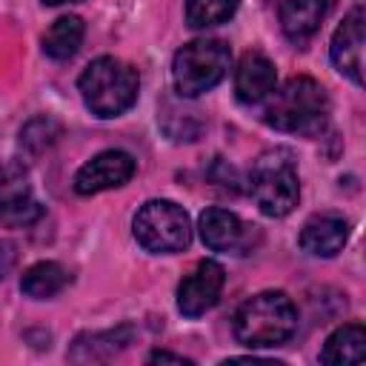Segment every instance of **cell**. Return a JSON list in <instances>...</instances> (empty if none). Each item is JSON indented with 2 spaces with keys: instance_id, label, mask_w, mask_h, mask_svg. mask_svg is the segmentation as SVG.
I'll return each instance as SVG.
<instances>
[{
  "instance_id": "cell-1",
  "label": "cell",
  "mask_w": 366,
  "mask_h": 366,
  "mask_svg": "<svg viewBox=\"0 0 366 366\" xmlns=\"http://www.w3.org/2000/svg\"><path fill=\"white\" fill-rule=\"evenodd\" d=\"M297 332V309L283 292H260L234 315V337L249 349L283 346Z\"/></svg>"
},
{
  "instance_id": "cell-2",
  "label": "cell",
  "mask_w": 366,
  "mask_h": 366,
  "mask_svg": "<svg viewBox=\"0 0 366 366\" xmlns=\"http://www.w3.org/2000/svg\"><path fill=\"white\" fill-rule=\"evenodd\" d=\"M329 114V97L312 77H289L263 109V123L277 132L309 134L323 126Z\"/></svg>"
},
{
  "instance_id": "cell-3",
  "label": "cell",
  "mask_w": 366,
  "mask_h": 366,
  "mask_svg": "<svg viewBox=\"0 0 366 366\" xmlns=\"http://www.w3.org/2000/svg\"><path fill=\"white\" fill-rule=\"evenodd\" d=\"M77 86L92 114L117 117L134 106L140 77L129 63L117 57H97L83 69Z\"/></svg>"
},
{
  "instance_id": "cell-4",
  "label": "cell",
  "mask_w": 366,
  "mask_h": 366,
  "mask_svg": "<svg viewBox=\"0 0 366 366\" xmlns=\"http://www.w3.org/2000/svg\"><path fill=\"white\" fill-rule=\"evenodd\" d=\"M249 194L266 217H286L300 200V183L292 154L283 149L263 152L249 172Z\"/></svg>"
},
{
  "instance_id": "cell-5",
  "label": "cell",
  "mask_w": 366,
  "mask_h": 366,
  "mask_svg": "<svg viewBox=\"0 0 366 366\" xmlns=\"http://www.w3.org/2000/svg\"><path fill=\"white\" fill-rule=\"evenodd\" d=\"M232 63V51L220 40H192L186 43L172 63V80L180 97H197L214 89Z\"/></svg>"
},
{
  "instance_id": "cell-6",
  "label": "cell",
  "mask_w": 366,
  "mask_h": 366,
  "mask_svg": "<svg viewBox=\"0 0 366 366\" xmlns=\"http://www.w3.org/2000/svg\"><path fill=\"white\" fill-rule=\"evenodd\" d=\"M134 237L146 252L174 254L192 240V223L174 200H149L134 214Z\"/></svg>"
},
{
  "instance_id": "cell-7",
  "label": "cell",
  "mask_w": 366,
  "mask_h": 366,
  "mask_svg": "<svg viewBox=\"0 0 366 366\" xmlns=\"http://www.w3.org/2000/svg\"><path fill=\"white\" fill-rule=\"evenodd\" d=\"M132 174H134V157L120 149H109L80 166V172L74 174V192L89 197L106 189H120L132 180Z\"/></svg>"
},
{
  "instance_id": "cell-8",
  "label": "cell",
  "mask_w": 366,
  "mask_h": 366,
  "mask_svg": "<svg viewBox=\"0 0 366 366\" xmlns=\"http://www.w3.org/2000/svg\"><path fill=\"white\" fill-rule=\"evenodd\" d=\"M223 283H226V272L220 263L214 260H200L177 286V309L180 315L186 317H200L206 315L220 292H223Z\"/></svg>"
},
{
  "instance_id": "cell-9",
  "label": "cell",
  "mask_w": 366,
  "mask_h": 366,
  "mask_svg": "<svg viewBox=\"0 0 366 366\" xmlns=\"http://www.w3.org/2000/svg\"><path fill=\"white\" fill-rule=\"evenodd\" d=\"M200 240L212 249V252H246L249 249V240H252V226H246L234 212L229 209H220V206H212L200 214Z\"/></svg>"
},
{
  "instance_id": "cell-10",
  "label": "cell",
  "mask_w": 366,
  "mask_h": 366,
  "mask_svg": "<svg viewBox=\"0 0 366 366\" xmlns=\"http://www.w3.org/2000/svg\"><path fill=\"white\" fill-rule=\"evenodd\" d=\"M363 9L355 6L332 37V63L357 86L363 83Z\"/></svg>"
},
{
  "instance_id": "cell-11",
  "label": "cell",
  "mask_w": 366,
  "mask_h": 366,
  "mask_svg": "<svg viewBox=\"0 0 366 366\" xmlns=\"http://www.w3.org/2000/svg\"><path fill=\"white\" fill-rule=\"evenodd\" d=\"M274 63L260 51H246L234 71V92L240 103H260L274 92Z\"/></svg>"
},
{
  "instance_id": "cell-12",
  "label": "cell",
  "mask_w": 366,
  "mask_h": 366,
  "mask_svg": "<svg viewBox=\"0 0 366 366\" xmlns=\"http://www.w3.org/2000/svg\"><path fill=\"white\" fill-rule=\"evenodd\" d=\"M349 240V223L340 214H315L300 232V249L315 257H335Z\"/></svg>"
},
{
  "instance_id": "cell-13",
  "label": "cell",
  "mask_w": 366,
  "mask_h": 366,
  "mask_svg": "<svg viewBox=\"0 0 366 366\" xmlns=\"http://www.w3.org/2000/svg\"><path fill=\"white\" fill-rule=\"evenodd\" d=\"M332 6H335V0H283L280 3L283 34L297 46L306 43L320 29V23L332 11Z\"/></svg>"
},
{
  "instance_id": "cell-14",
  "label": "cell",
  "mask_w": 366,
  "mask_h": 366,
  "mask_svg": "<svg viewBox=\"0 0 366 366\" xmlns=\"http://www.w3.org/2000/svg\"><path fill=\"white\" fill-rule=\"evenodd\" d=\"M366 357V332L360 323H346L335 329L320 352V360L329 366H349Z\"/></svg>"
},
{
  "instance_id": "cell-15",
  "label": "cell",
  "mask_w": 366,
  "mask_h": 366,
  "mask_svg": "<svg viewBox=\"0 0 366 366\" xmlns=\"http://www.w3.org/2000/svg\"><path fill=\"white\" fill-rule=\"evenodd\" d=\"M134 332L129 326H117V329H109V332H94V335H83L74 340L71 346V360H80V363H89V360H109L112 355H117L120 349H126L132 343Z\"/></svg>"
},
{
  "instance_id": "cell-16",
  "label": "cell",
  "mask_w": 366,
  "mask_h": 366,
  "mask_svg": "<svg viewBox=\"0 0 366 366\" xmlns=\"http://www.w3.org/2000/svg\"><path fill=\"white\" fill-rule=\"evenodd\" d=\"M66 286H69V272H66L60 263H54V260H40V263L29 266L26 274L20 277L23 295H29V297H34V300L54 297V295H60Z\"/></svg>"
},
{
  "instance_id": "cell-17",
  "label": "cell",
  "mask_w": 366,
  "mask_h": 366,
  "mask_svg": "<svg viewBox=\"0 0 366 366\" xmlns=\"http://www.w3.org/2000/svg\"><path fill=\"white\" fill-rule=\"evenodd\" d=\"M83 20L77 14H66V17H57L49 31L43 34V51L54 60H69L74 57V51L80 49L83 43Z\"/></svg>"
},
{
  "instance_id": "cell-18",
  "label": "cell",
  "mask_w": 366,
  "mask_h": 366,
  "mask_svg": "<svg viewBox=\"0 0 366 366\" xmlns=\"http://www.w3.org/2000/svg\"><path fill=\"white\" fill-rule=\"evenodd\" d=\"M43 217V206L26 192H9L0 197V223L9 226V229H23V226H31Z\"/></svg>"
},
{
  "instance_id": "cell-19",
  "label": "cell",
  "mask_w": 366,
  "mask_h": 366,
  "mask_svg": "<svg viewBox=\"0 0 366 366\" xmlns=\"http://www.w3.org/2000/svg\"><path fill=\"white\" fill-rule=\"evenodd\" d=\"M240 0H186V23L192 29H209L226 23L237 11Z\"/></svg>"
},
{
  "instance_id": "cell-20",
  "label": "cell",
  "mask_w": 366,
  "mask_h": 366,
  "mask_svg": "<svg viewBox=\"0 0 366 366\" xmlns=\"http://www.w3.org/2000/svg\"><path fill=\"white\" fill-rule=\"evenodd\" d=\"M57 134H60V126H57L54 120L37 117V120H31V123L20 132V146L29 149L31 154H37V152H43L46 146H51Z\"/></svg>"
},
{
  "instance_id": "cell-21",
  "label": "cell",
  "mask_w": 366,
  "mask_h": 366,
  "mask_svg": "<svg viewBox=\"0 0 366 366\" xmlns=\"http://www.w3.org/2000/svg\"><path fill=\"white\" fill-rule=\"evenodd\" d=\"M11 260H14L11 246H9L6 240H0V280H3V277H6V272L11 269Z\"/></svg>"
},
{
  "instance_id": "cell-22",
  "label": "cell",
  "mask_w": 366,
  "mask_h": 366,
  "mask_svg": "<svg viewBox=\"0 0 366 366\" xmlns=\"http://www.w3.org/2000/svg\"><path fill=\"white\" fill-rule=\"evenodd\" d=\"M149 360H152V363H189L186 357L172 355V352H152V355H149Z\"/></svg>"
},
{
  "instance_id": "cell-23",
  "label": "cell",
  "mask_w": 366,
  "mask_h": 366,
  "mask_svg": "<svg viewBox=\"0 0 366 366\" xmlns=\"http://www.w3.org/2000/svg\"><path fill=\"white\" fill-rule=\"evenodd\" d=\"M43 3H49V6H60V3H74V0H43Z\"/></svg>"
}]
</instances>
